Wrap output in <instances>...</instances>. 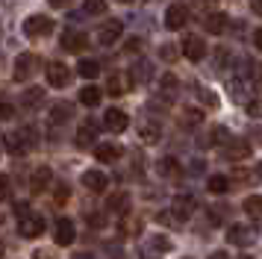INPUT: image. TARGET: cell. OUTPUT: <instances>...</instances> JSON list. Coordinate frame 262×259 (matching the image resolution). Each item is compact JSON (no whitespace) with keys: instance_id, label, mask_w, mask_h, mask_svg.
Listing matches in <instances>:
<instances>
[{"instance_id":"obj_38","label":"cell","mask_w":262,"mask_h":259,"mask_svg":"<svg viewBox=\"0 0 262 259\" xmlns=\"http://www.w3.org/2000/svg\"><path fill=\"white\" fill-rule=\"evenodd\" d=\"M248 115L250 118H262V100H250L248 103Z\"/></svg>"},{"instance_id":"obj_13","label":"cell","mask_w":262,"mask_h":259,"mask_svg":"<svg viewBox=\"0 0 262 259\" xmlns=\"http://www.w3.org/2000/svg\"><path fill=\"white\" fill-rule=\"evenodd\" d=\"M142 218H136V215H121V224H118V233L124 239H133V235H142Z\"/></svg>"},{"instance_id":"obj_46","label":"cell","mask_w":262,"mask_h":259,"mask_svg":"<svg viewBox=\"0 0 262 259\" xmlns=\"http://www.w3.org/2000/svg\"><path fill=\"white\" fill-rule=\"evenodd\" d=\"M50 6H56V9H62V6H68V3H71V0H48Z\"/></svg>"},{"instance_id":"obj_17","label":"cell","mask_w":262,"mask_h":259,"mask_svg":"<svg viewBox=\"0 0 262 259\" xmlns=\"http://www.w3.org/2000/svg\"><path fill=\"white\" fill-rule=\"evenodd\" d=\"M97 139V124L95 121H85L83 127L77 130V147H92Z\"/></svg>"},{"instance_id":"obj_39","label":"cell","mask_w":262,"mask_h":259,"mask_svg":"<svg viewBox=\"0 0 262 259\" xmlns=\"http://www.w3.org/2000/svg\"><path fill=\"white\" fill-rule=\"evenodd\" d=\"M9 177H0V200H9Z\"/></svg>"},{"instance_id":"obj_28","label":"cell","mask_w":262,"mask_h":259,"mask_svg":"<svg viewBox=\"0 0 262 259\" xmlns=\"http://www.w3.org/2000/svg\"><path fill=\"white\" fill-rule=\"evenodd\" d=\"M77 71H80V77H85V80H95L97 74H100V65H97L95 59H83Z\"/></svg>"},{"instance_id":"obj_52","label":"cell","mask_w":262,"mask_h":259,"mask_svg":"<svg viewBox=\"0 0 262 259\" xmlns=\"http://www.w3.org/2000/svg\"><path fill=\"white\" fill-rule=\"evenodd\" d=\"M0 256H3V245H0Z\"/></svg>"},{"instance_id":"obj_16","label":"cell","mask_w":262,"mask_h":259,"mask_svg":"<svg viewBox=\"0 0 262 259\" xmlns=\"http://www.w3.org/2000/svg\"><path fill=\"white\" fill-rule=\"evenodd\" d=\"M106 209L115 212V215H130V195H127V191H115V195L106 200Z\"/></svg>"},{"instance_id":"obj_11","label":"cell","mask_w":262,"mask_h":259,"mask_svg":"<svg viewBox=\"0 0 262 259\" xmlns=\"http://www.w3.org/2000/svg\"><path fill=\"white\" fill-rule=\"evenodd\" d=\"M50 180H53V174H50V168H48V165L36 168V171H33V177H30V191L41 195V191H45V188L50 186Z\"/></svg>"},{"instance_id":"obj_9","label":"cell","mask_w":262,"mask_h":259,"mask_svg":"<svg viewBox=\"0 0 262 259\" xmlns=\"http://www.w3.org/2000/svg\"><path fill=\"white\" fill-rule=\"evenodd\" d=\"M121 33H124L121 21H106L100 30H97V41H100V45H115V41L121 38Z\"/></svg>"},{"instance_id":"obj_34","label":"cell","mask_w":262,"mask_h":259,"mask_svg":"<svg viewBox=\"0 0 262 259\" xmlns=\"http://www.w3.org/2000/svg\"><path fill=\"white\" fill-rule=\"evenodd\" d=\"M150 247H154V250H159V253H168V250H171V242H168V239H162V235H156L154 242H150Z\"/></svg>"},{"instance_id":"obj_32","label":"cell","mask_w":262,"mask_h":259,"mask_svg":"<svg viewBox=\"0 0 262 259\" xmlns=\"http://www.w3.org/2000/svg\"><path fill=\"white\" fill-rule=\"evenodd\" d=\"M85 221H89V227H95V230L106 227V218H103L100 212H89V215H85Z\"/></svg>"},{"instance_id":"obj_47","label":"cell","mask_w":262,"mask_h":259,"mask_svg":"<svg viewBox=\"0 0 262 259\" xmlns=\"http://www.w3.org/2000/svg\"><path fill=\"white\" fill-rule=\"evenodd\" d=\"M209 259H230V256H227L224 250H215V253H212V256H209Z\"/></svg>"},{"instance_id":"obj_23","label":"cell","mask_w":262,"mask_h":259,"mask_svg":"<svg viewBox=\"0 0 262 259\" xmlns=\"http://www.w3.org/2000/svg\"><path fill=\"white\" fill-rule=\"evenodd\" d=\"M206 30H209V33H224V27H227V15L224 12H212V15H206Z\"/></svg>"},{"instance_id":"obj_50","label":"cell","mask_w":262,"mask_h":259,"mask_svg":"<svg viewBox=\"0 0 262 259\" xmlns=\"http://www.w3.org/2000/svg\"><path fill=\"white\" fill-rule=\"evenodd\" d=\"M74 259H92V256H89V253H77Z\"/></svg>"},{"instance_id":"obj_31","label":"cell","mask_w":262,"mask_h":259,"mask_svg":"<svg viewBox=\"0 0 262 259\" xmlns=\"http://www.w3.org/2000/svg\"><path fill=\"white\" fill-rule=\"evenodd\" d=\"M85 12L89 15H103L106 12V0H85Z\"/></svg>"},{"instance_id":"obj_27","label":"cell","mask_w":262,"mask_h":259,"mask_svg":"<svg viewBox=\"0 0 262 259\" xmlns=\"http://www.w3.org/2000/svg\"><path fill=\"white\" fill-rule=\"evenodd\" d=\"M41 100H45V92H41V89H27L24 97H21V103H24L27 109H36Z\"/></svg>"},{"instance_id":"obj_49","label":"cell","mask_w":262,"mask_h":259,"mask_svg":"<svg viewBox=\"0 0 262 259\" xmlns=\"http://www.w3.org/2000/svg\"><path fill=\"white\" fill-rule=\"evenodd\" d=\"M250 136H253V139H259V141H262V130H250Z\"/></svg>"},{"instance_id":"obj_40","label":"cell","mask_w":262,"mask_h":259,"mask_svg":"<svg viewBox=\"0 0 262 259\" xmlns=\"http://www.w3.org/2000/svg\"><path fill=\"white\" fill-rule=\"evenodd\" d=\"M183 118H186V124H201V112H198V109H186V115H183Z\"/></svg>"},{"instance_id":"obj_51","label":"cell","mask_w":262,"mask_h":259,"mask_svg":"<svg viewBox=\"0 0 262 259\" xmlns=\"http://www.w3.org/2000/svg\"><path fill=\"white\" fill-rule=\"evenodd\" d=\"M256 177H259V180H262V162L256 165Z\"/></svg>"},{"instance_id":"obj_53","label":"cell","mask_w":262,"mask_h":259,"mask_svg":"<svg viewBox=\"0 0 262 259\" xmlns=\"http://www.w3.org/2000/svg\"><path fill=\"white\" fill-rule=\"evenodd\" d=\"M242 259H250V256H242Z\"/></svg>"},{"instance_id":"obj_8","label":"cell","mask_w":262,"mask_h":259,"mask_svg":"<svg viewBox=\"0 0 262 259\" xmlns=\"http://www.w3.org/2000/svg\"><path fill=\"white\" fill-rule=\"evenodd\" d=\"M186 21H189V9H186V6H180V3L168 6V12H165L168 30H180V27H186Z\"/></svg>"},{"instance_id":"obj_37","label":"cell","mask_w":262,"mask_h":259,"mask_svg":"<svg viewBox=\"0 0 262 259\" xmlns=\"http://www.w3.org/2000/svg\"><path fill=\"white\" fill-rule=\"evenodd\" d=\"M198 94H201V100L206 106H218V97H215L212 92H206V89H198Z\"/></svg>"},{"instance_id":"obj_10","label":"cell","mask_w":262,"mask_h":259,"mask_svg":"<svg viewBox=\"0 0 262 259\" xmlns=\"http://www.w3.org/2000/svg\"><path fill=\"white\" fill-rule=\"evenodd\" d=\"M103 124L112 133H124V130L130 127V118H127V112H121V109H109L106 115H103Z\"/></svg>"},{"instance_id":"obj_24","label":"cell","mask_w":262,"mask_h":259,"mask_svg":"<svg viewBox=\"0 0 262 259\" xmlns=\"http://www.w3.org/2000/svg\"><path fill=\"white\" fill-rule=\"evenodd\" d=\"M206 188H209L212 195H224L227 188H230V180H227V177H221V174H212L209 180H206Z\"/></svg>"},{"instance_id":"obj_19","label":"cell","mask_w":262,"mask_h":259,"mask_svg":"<svg viewBox=\"0 0 262 259\" xmlns=\"http://www.w3.org/2000/svg\"><path fill=\"white\" fill-rule=\"evenodd\" d=\"M224 156H227V159H233V162L248 159V156H250V144H248V141H227Z\"/></svg>"},{"instance_id":"obj_5","label":"cell","mask_w":262,"mask_h":259,"mask_svg":"<svg viewBox=\"0 0 262 259\" xmlns=\"http://www.w3.org/2000/svg\"><path fill=\"white\" fill-rule=\"evenodd\" d=\"M89 47V38H85L80 30H65L62 33V50H68V53H80Z\"/></svg>"},{"instance_id":"obj_20","label":"cell","mask_w":262,"mask_h":259,"mask_svg":"<svg viewBox=\"0 0 262 259\" xmlns=\"http://www.w3.org/2000/svg\"><path fill=\"white\" fill-rule=\"evenodd\" d=\"M139 136H142L144 144H156L159 136H162V130H159V124H154V121H144L142 127H139Z\"/></svg>"},{"instance_id":"obj_48","label":"cell","mask_w":262,"mask_h":259,"mask_svg":"<svg viewBox=\"0 0 262 259\" xmlns=\"http://www.w3.org/2000/svg\"><path fill=\"white\" fill-rule=\"evenodd\" d=\"M250 6H253V12H259V15H262V0H253Z\"/></svg>"},{"instance_id":"obj_18","label":"cell","mask_w":262,"mask_h":259,"mask_svg":"<svg viewBox=\"0 0 262 259\" xmlns=\"http://www.w3.org/2000/svg\"><path fill=\"white\" fill-rule=\"evenodd\" d=\"M83 186L89 188V191H106L109 180H106V174H100V171H85L83 174Z\"/></svg>"},{"instance_id":"obj_30","label":"cell","mask_w":262,"mask_h":259,"mask_svg":"<svg viewBox=\"0 0 262 259\" xmlns=\"http://www.w3.org/2000/svg\"><path fill=\"white\" fill-rule=\"evenodd\" d=\"M147 77H150V65H147V62H139V65L133 68V82H144Z\"/></svg>"},{"instance_id":"obj_33","label":"cell","mask_w":262,"mask_h":259,"mask_svg":"<svg viewBox=\"0 0 262 259\" xmlns=\"http://www.w3.org/2000/svg\"><path fill=\"white\" fill-rule=\"evenodd\" d=\"M124 92V80H121L118 74H112L109 77V94H121Z\"/></svg>"},{"instance_id":"obj_2","label":"cell","mask_w":262,"mask_h":259,"mask_svg":"<svg viewBox=\"0 0 262 259\" xmlns=\"http://www.w3.org/2000/svg\"><path fill=\"white\" fill-rule=\"evenodd\" d=\"M18 233L24 235V239H36V235L45 233V218L41 215H33V212H27L24 218H18Z\"/></svg>"},{"instance_id":"obj_15","label":"cell","mask_w":262,"mask_h":259,"mask_svg":"<svg viewBox=\"0 0 262 259\" xmlns=\"http://www.w3.org/2000/svg\"><path fill=\"white\" fill-rule=\"evenodd\" d=\"M227 242H233V245H242V247H248L250 242H253V233H250L245 224H233L230 230H227Z\"/></svg>"},{"instance_id":"obj_21","label":"cell","mask_w":262,"mask_h":259,"mask_svg":"<svg viewBox=\"0 0 262 259\" xmlns=\"http://www.w3.org/2000/svg\"><path fill=\"white\" fill-rule=\"evenodd\" d=\"M245 212H248L253 221H262V195H250V198H245Z\"/></svg>"},{"instance_id":"obj_1","label":"cell","mask_w":262,"mask_h":259,"mask_svg":"<svg viewBox=\"0 0 262 259\" xmlns=\"http://www.w3.org/2000/svg\"><path fill=\"white\" fill-rule=\"evenodd\" d=\"M30 147H36V133L27 127L21 133H9L6 136V150L9 153H27Z\"/></svg>"},{"instance_id":"obj_7","label":"cell","mask_w":262,"mask_h":259,"mask_svg":"<svg viewBox=\"0 0 262 259\" xmlns=\"http://www.w3.org/2000/svg\"><path fill=\"white\" fill-rule=\"evenodd\" d=\"M36 65H38V59L33 53H21L18 62H15V80H30L36 74Z\"/></svg>"},{"instance_id":"obj_44","label":"cell","mask_w":262,"mask_h":259,"mask_svg":"<svg viewBox=\"0 0 262 259\" xmlns=\"http://www.w3.org/2000/svg\"><path fill=\"white\" fill-rule=\"evenodd\" d=\"M159 56H162V59H174V47H162V50H159Z\"/></svg>"},{"instance_id":"obj_36","label":"cell","mask_w":262,"mask_h":259,"mask_svg":"<svg viewBox=\"0 0 262 259\" xmlns=\"http://www.w3.org/2000/svg\"><path fill=\"white\" fill-rule=\"evenodd\" d=\"M162 89H165L168 94H174V89H177V77H174V74H165V77H162Z\"/></svg>"},{"instance_id":"obj_6","label":"cell","mask_w":262,"mask_h":259,"mask_svg":"<svg viewBox=\"0 0 262 259\" xmlns=\"http://www.w3.org/2000/svg\"><path fill=\"white\" fill-rule=\"evenodd\" d=\"M68 80H71V71L65 68L62 62H50L48 65V82L50 85H53V89H65Z\"/></svg>"},{"instance_id":"obj_42","label":"cell","mask_w":262,"mask_h":259,"mask_svg":"<svg viewBox=\"0 0 262 259\" xmlns=\"http://www.w3.org/2000/svg\"><path fill=\"white\" fill-rule=\"evenodd\" d=\"M68 200V186H59L56 188V203H65Z\"/></svg>"},{"instance_id":"obj_35","label":"cell","mask_w":262,"mask_h":259,"mask_svg":"<svg viewBox=\"0 0 262 259\" xmlns=\"http://www.w3.org/2000/svg\"><path fill=\"white\" fill-rule=\"evenodd\" d=\"M209 141H212V144H224V141H227V130L224 127H215L212 133H209Z\"/></svg>"},{"instance_id":"obj_26","label":"cell","mask_w":262,"mask_h":259,"mask_svg":"<svg viewBox=\"0 0 262 259\" xmlns=\"http://www.w3.org/2000/svg\"><path fill=\"white\" fill-rule=\"evenodd\" d=\"M71 103H56L53 106V112H50V121H53V124H65V121H68V118H71Z\"/></svg>"},{"instance_id":"obj_3","label":"cell","mask_w":262,"mask_h":259,"mask_svg":"<svg viewBox=\"0 0 262 259\" xmlns=\"http://www.w3.org/2000/svg\"><path fill=\"white\" fill-rule=\"evenodd\" d=\"M50 33H53V21L45 18V15H33V18L24 21V35H30V38H41V35Z\"/></svg>"},{"instance_id":"obj_14","label":"cell","mask_w":262,"mask_h":259,"mask_svg":"<svg viewBox=\"0 0 262 259\" xmlns=\"http://www.w3.org/2000/svg\"><path fill=\"white\" fill-rule=\"evenodd\" d=\"M53 235H56V245H71L74 239H77V230H74V224L68 221V218H59Z\"/></svg>"},{"instance_id":"obj_4","label":"cell","mask_w":262,"mask_h":259,"mask_svg":"<svg viewBox=\"0 0 262 259\" xmlns=\"http://www.w3.org/2000/svg\"><path fill=\"white\" fill-rule=\"evenodd\" d=\"M183 56L191 59V62H201L206 56V41H203L201 35H186L183 38Z\"/></svg>"},{"instance_id":"obj_12","label":"cell","mask_w":262,"mask_h":259,"mask_svg":"<svg viewBox=\"0 0 262 259\" xmlns=\"http://www.w3.org/2000/svg\"><path fill=\"white\" fill-rule=\"evenodd\" d=\"M194 198L191 195H180V198H174V209H171V215H177V221H186L191 212H194Z\"/></svg>"},{"instance_id":"obj_22","label":"cell","mask_w":262,"mask_h":259,"mask_svg":"<svg viewBox=\"0 0 262 259\" xmlns=\"http://www.w3.org/2000/svg\"><path fill=\"white\" fill-rule=\"evenodd\" d=\"M95 156L100 159V162H115V159L121 156V147H118V144H97Z\"/></svg>"},{"instance_id":"obj_45","label":"cell","mask_w":262,"mask_h":259,"mask_svg":"<svg viewBox=\"0 0 262 259\" xmlns=\"http://www.w3.org/2000/svg\"><path fill=\"white\" fill-rule=\"evenodd\" d=\"M253 45H256V47H259V50H262V27H259V30H256V33H253Z\"/></svg>"},{"instance_id":"obj_41","label":"cell","mask_w":262,"mask_h":259,"mask_svg":"<svg viewBox=\"0 0 262 259\" xmlns=\"http://www.w3.org/2000/svg\"><path fill=\"white\" fill-rule=\"evenodd\" d=\"M15 115V106L6 103V100H0V118H12Z\"/></svg>"},{"instance_id":"obj_29","label":"cell","mask_w":262,"mask_h":259,"mask_svg":"<svg viewBox=\"0 0 262 259\" xmlns=\"http://www.w3.org/2000/svg\"><path fill=\"white\" fill-rule=\"evenodd\" d=\"M159 174H162V177H177L180 174L177 159H171V156H168V159H162V162H159Z\"/></svg>"},{"instance_id":"obj_43","label":"cell","mask_w":262,"mask_h":259,"mask_svg":"<svg viewBox=\"0 0 262 259\" xmlns=\"http://www.w3.org/2000/svg\"><path fill=\"white\" fill-rule=\"evenodd\" d=\"M33 259H56V256H53V250H45V247H41V250L33 253Z\"/></svg>"},{"instance_id":"obj_25","label":"cell","mask_w":262,"mask_h":259,"mask_svg":"<svg viewBox=\"0 0 262 259\" xmlns=\"http://www.w3.org/2000/svg\"><path fill=\"white\" fill-rule=\"evenodd\" d=\"M80 103L83 106H97L100 103V89H97V85H85L83 92H80Z\"/></svg>"}]
</instances>
